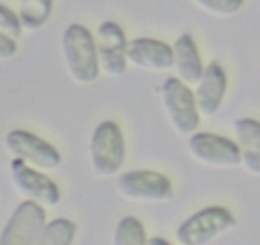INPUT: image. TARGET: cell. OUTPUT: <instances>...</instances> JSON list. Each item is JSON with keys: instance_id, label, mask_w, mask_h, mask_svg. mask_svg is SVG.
Here are the masks:
<instances>
[{"instance_id": "cell-6", "label": "cell", "mask_w": 260, "mask_h": 245, "mask_svg": "<svg viewBox=\"0 0 260 245\" xmlns=\"http://www.w3.org/2000/svg\"><path fill=\"white\" fill-rule=\"evenodd\" d=\"M4 144L7 152L13 156V159L19 160L39 171H50L61 164V157L56 148L28 131H11L6 136Z\"/></svg>"}, {"instance_id": "cell-7", "label": "cell", "mask_w": 260, "mask_h": 245, "mask_svg": "<svg viewBox=\"0 0 260 245\" xmlns=\"http://www.w3.org/2000/svg\"><path fill=\"white\" fill-rule=\"evenodd\" d=\"M187 149L195 161L212 169H235L241 165L237 144L218 134L208 132L192 134Z\"/></svg>"}, {"instance_id": "cell-12", "label": "cell", "mask_w": 260, "mask_h": 245, "mask_svg": "<svg viewBox=\"0 0 260 245\" xmlns=\"http://www.w3.org/2000/svg\"><path fill=\"white\" fill-rule=\"evenodd\" d=\"M227 89V77L224 69L217 62H212L204 69L201 81L194 94L199 115L212 117L219 111Z\"/></svg>"}, {"instance_id": "cell-20", "label": "cell", "mask_w": 260, "mask_h": 245, "mask_svg": "<svg viewBox=\"0 0 260 245\" xmlns=\"http://www.w3.org/2000/svg\"><path fill=\"white\" fill-rule=\"evenodd\" d=\"M17 52V44L13 39L0 34V62L9 60Z\"/></svg>"}, {"instance_id": "cell-21", "label": "cell", "mask_w": 260, "mask_h": 245, "mask_svg": "<svg viewBox=\"0 0 260 245\" xmlns=\"http://www.w3.org/2000/svg\"><path fill=\"white\" fill-rule=\"evenodd\" d=\"M147 245H171L169 241H166L165 239L158 236L151 237L149 240H147Z\"/></svg>"}, {"instance_id": "cell-14", "label": "cell", "mask_w": 260, "mask_h": 245, "mask_svg": "<svg viewBox=\"0 0 260 245\" xmlns=\"http://www.w3.org/2000/svg\"><path fill=\"white\" fill-rule=\"evenodd\" d=\"M174 68L179 81L186 86H197L203 76V64L198 47L190 35H182L175 41L174 47Z\"/></svg>"}, {"instance_id": "cell-19", "label": "cell", "mask_w": 260, "mask_h": 245, "mask_svg": "<svg viewBox=\"0 0 260 245\" xmlns=\"http://www.w3.org/2000/svg\"><path fill=\"white\" fill-rule=\"evenodd\" d=\"M22 29L18 16L8 7L0 4V34L16 40L21 36Z\"/></svg>"}, {"instance_id": "cell-3", "label": "cell", "mask_w": 260, "mask_h": 245, "mask_svg": "<svg viewBox=\"0 0 260 245\" xmlns=\"http://www.w3.org/2000/svg\"><path fill=\"white\" fill-rule=\"evenodd\" d=\"M236 226V219L221 206L206 207L185 220L176 230L180 245H208L223 232Z\"/></svg>"}, {"instance_id": "cell-11", "label": "cell", "mask_w": 260, "mask_h": 245, "mask_svg": "<svg viewBox=\"0 0 260 245\" xmlns=\"http://www.w3.org/2000/svg\"><path fill=\"white\" fill-rule=\"evenodd\" d=\"M126 59L144 72H166L174 68V51L164 41L156 39H134L127 42Z\"/></svg>"}, {"instance_id": "cell-15", "label": "cell", "mask_w": 260, "mask_h": 245, "mask_svg": "<svg viewBox=\"0 0 260 245\" xmlns=\"http://www.w3.org/2000/svg\"><path fill=\"white\" fill-rule=\"evenodd\" d=\"M52 0H21L18 18L22 28L34 32L41 28L49 19Z\"/></svg>"}, {"instance_id": "cell-17", "label": "cell", "mask_w": 260, "mask_h": 245, "mask_svg": "<svg viewBox=\"0 0 260 245\" xmlns=\"http://www.w3.org/2000/svg\"><path fill=\"white\" fill-rule=\"evenodd\" d=\"M114 245H147L143 224L133 216L120 220L115 230Z\"/></svg>"}, {"instance_id": "cell-2", "label": "cell", "mask_w": 260, "mask_h": 245, "mask_svg": "<svg viewBox=\"0 0 260 245\" xmlns=\"http://www.w3.org/2000/svg\"><path fill=\"white\" fill-rule=\"evenodd\" d=\"M89 159L97 176L110 177L119 171L125 159V143L116 122L105 120L96 127L89 142Z\"/></svg>"}, {"instance_id": "cell-9", "label": "cell", "mask_w": 260, "mask_h": 245, "mask_svg": "<svg viewBox=\"0 0 260 245\" xmlns=\"http://www.w3.org/2000/svg\"><path fill=\"white\" fill-rule=\"evenodd\" d=\"M45 226V209L34 202H22L0 234V245H36Z\"/></svg>"}, {"instance_id": "cell-1", "label": "cell", "mask_w": 260, "mask_h": 245, "mask_svg": "<svg viewBox=\"0 0 260 245\" xmlns=\"http://www.w3.org/2000/svg\"><path fill=\"white\" fill-rule=\"evenodd\" d=\"M64 63L72 81L81 86L93 83L100 73L94 39L81 24H71L61 39Z\"/></svg>"}, {"instance_id": "cell-10", "label": "cell", "mask_w": 260, "mask_h": 245, "mask_svg": "<svg viewBox=\"0 0 260 245\" xmlns=\"http://www.w3.org/2000/svg\"><path fill=\"white\" fill-rule=\"evenodd\" d=\"M11 179L16 191L40 206L55 207L60 202V191L57 186L39 170L27 166L24 162L13 159L9 165Z\"/></svg>"}, {"instance_id": "cell-16", "label": "cell", "mask_w": 260, "mask_h": 245, "mask_svg": "<svg viewBox=\"0 0 260 245\" xmlns=\"http://www.w3.org/2000/svg\"><path fill=\"white\" fill-rule=\"evenodd\" d=\"M77 234V225L67 219H56L46 224L36 245H72Z\"/></svg>"}, {"instance_id": "cell-5", "label": "cell", "mask_w": 260, "mask_h": 245, "mask_svg": "<svg viewBox=\"0 0 260 245\" xmlns=\"http://www.w3.org/2000/svg\"><path fill=\"white\" fill-rule=\"evenodd\" d=\"M116 191L122 198L136 203H165L172 199L169 177L151 170H134L120 175Z\"/></svg>"}, {"instance_id": "cell-18", "label": "cell", "mask_w": 260, "mask_h": 245, "mask_svg": "<svg viewBox=\"0 0 260 245\" xmlns=\"http://www.w3.org/2000/svg\"><path fill=\"white\" fill-rule=\"evenodd\" d=\"M204 13L214 17H232L242 8L244 0H192Z\"/></svg>"}, {"instance_id": "cell-8", "label": "cell", "mask_w": 260, "mask_h": 245, "mask_svg": "<svg viewBox=\"0 0 260 245\" xmlns=\"http://www.w3.org/2000/svg\"><path fill=\"white\" fill-rule=\"evenodd\" d=\"M100 72L110 78H119L126 71L127 41L117 23L106 21L99 27L94 37Z\"/></svg>"}, {"instance_id": "cell-13", "label": "cell", "mask_w": 260, "mask_h": 245, "mask_svg": "<svg viewBox=\"0 0 260 245\" xmlns=\"http://www.w3.org/2000/svg\"><path fill=\"white\" fill-rule=\"evenodd\" d=\"M241 165L252 176H260V121L250 117L239 119L234 124Z\"/></svg>"}, {"instance_id": "cell-4", "label": "cell", "mask_w": 260, "mask_h": 245, "mask_svg": "<svg viewBox=\"0 0 260 245\" xmlns=\"http://www.w3.org/2000/svg\"><path fill=\"white\" fill-rule=\"evenodd\" d=\"M161 100L170 126L179 136H189L197 131L201 115L189 86L176 77L167 78L162 84Z\"/></svg>"}]
</instances>
